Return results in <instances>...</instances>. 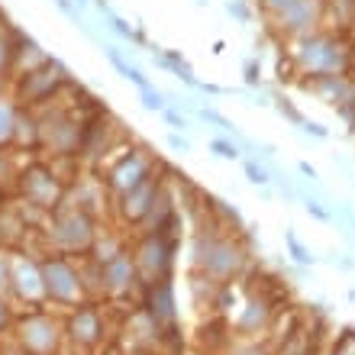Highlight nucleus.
<instances>
[{
	"label": "nucleus",
	"mask_w": 355,
	"mask_h": 355,
	"mask_svg": "<svg viewBox=\"0 0 355 355\" xmlns=\"http://www.w3.org/2000/svg\"><path fill=\"white\" fill-rule=\"evenodd\" d=\"M146 178H152V165L142 159L139 152H126L120 159V165L110 171V187H116L120 194H126L130 187L142 184Z\"/></svg>",
	"instance_id": "8"
},
{
	"label": "nucleus",
	"mask_w": 355,
	"mask_h": 355,
	"mask_svg": "<svg viewBox=\"0 0 355 355\" xmlns=\"http://www.w3.org/2000/svg\"><path fill=\"white\" fill-rule=\"evenodd\" d=\"M7 85H10V81H7V75H0V97H3V91H7Z\"/></svg>",
	"instance_id": "34"
},
{
	"label": "nucleus",
	"mask_w": 355,
	"mask_h": 355,
	"mask_svg": "<svg viewBox=\"0 0 355 355\" xmlns=\"http://www.w3.org/2000/svg\"><path fill=\"white\" fill-rule=\"evenodd\" d=\"M171 255H175V239H171V236H162V233H152L149 239L139 245V252H136L132 262H136V271H142L146 278L162 281V278H168Z\"/></svg>",
	"instance_id": "4"
},
{
	"label": "nucleus",
	"mask_w": 355,
	"mask_h": 355,
	"mask_svg": "<svg viewBox=\"0 0 355 355\" xmlns=\"http://www.w3.org/2000/svg\"><path fill=\"white\" fill-rule=\"evenodd\" d=\"M226 10H230V13H233L239 23H249V19H252V10L245 7L243 0H226Z\"/></svg>",
	"instance_id": "22"
},
{
	"label": "nucleus",
	"mask_w": 355,
	"mask_h": 355,
	"mask_svg": "<svg viewBox=\"0 0 355 355\" xmlns=\"http://www.w3.org/2000/svg\"><path fill=\"white\" fill-rule=\"evenodd\" d=\"M278 110H281V113H284V116H288V120H291V123H297V126H300V123H304V116H300V113H297V110H294V107H291V103H288V101H284V97H278Z\"/></svg>",
	"instance_id": "26"
},
{
	"label": "nucleus",
	"mask_w": 355,
	"mask_h": 355,
	"mask_svg": "<svg viewBox=\"0 0 355 355\" xmlns=\"http://www.w3.org/2000/svg\"><path fill=\"white\" fill-rule=\"evenodd\" d=\"M149 317L155 323V329H171L175 327V288H171L168 278L152 281L149 284Z\"/></svg>",
	"instance_id": "6"
},
{
	"label": "nucleus",
	"mask_w": 355,
	"mask_h": 355,
	"mask_svg": "<svg viewBox=\"0 0 355 355\" xmlns=\"http://www.w3.org/2000/svg\"><path fill=\"white\" fill-rule=\"evenodd\" d=\"M245 178H249L252 184H268V181H271V175L255 159H245Z\"/></svg>",
	"instance_id": "18"
},
{
	"label": "nucleus",
	"mask_w": 355,
	"mask_h": 355,
	"mask_svg": "<svg viewBox=\"0 0 355 355\" xmlns=\"http://www.w3.org/2000/svg\"><path fill=\"white\" fill-rule=\"evenodd\" d=\"M168 146L175 152H187V149H191V146H187V139H181V136H168Z\"/></svg>",
	"instance_id": "30"
},
{
	"label": "nucleus",
	"mask_w": 355,
	"mask_h": 355,
	"mask_svg": "<svg viewBox=\"0 0 355 355\" xmlns=\"http://www.w3.org/2000/svg\"><path fill=\"white\" fill-rule=\"evenodd\" d=\"M142 107L146 110H165V94L149 87V91H142Z\"/></svg>",
	"instance_id": "21"
},
{
	"label": "nucleus",
	"mask_w": 355,
	"mask_h": 355,
	"mask_svg": "<svg viewBox=\"0 0 355 355\" xmlns=\"http://www.w3.org/2000/svg\"><path fill=\"white\" fill-rule=\"evenodd\" d=\"M10 323V307H7V297H0V329Z\"/></svg>",
	"instance_id": "31"
},
{
	"label": "nucleus",
	"mask_w": 355,
	"mask_h": 355,
	"mask_svg": "<svg viewBox=\"0 0 355 355\" xmlns=\"http://www.w3.org/2000/svg\"><path fill=\"white\" fill-rule=\"evenodd\" d=\"M291 3H294V0H262V7L268 10L271 17H275V13H281L284 7H291Z\"/></svg>",
	"instance_id": "27"
},
{
	"label": "nucleus",
	"mask_w": 355,
	"mask_h": 355,
	"mask_svg": "<svg viewBox=\"0 0 355 355\" xmlns=\"http://www.w3.org/2000/svg\"><path fill=\"white\" fill-rule=\"evenodd\" d=\"M103 288L110 291H126L136 278V262H132L130 252H116L110 262H103Z\"/></svg>",
	"instance_id": "12"
},
{
	"label": "nucleus",
	"mask_w": 355,
	"mask_h": 355,
	"mask_svg": "<svg viewBox=\"0 0 355 355\" xmlns=\"http://www.w3.org/2000/svg\"><path fill=\"white\" fill-rule=\"evenodd\" d=\"M200 116H204L207 123H216V126H220V130H226V132H233V136H236L233 123L226 120V116H220V113H216V110H207V107H204V110H200Z\"/></svg>",
	"instance_id": "23"
},
{
	"label": "nucleus",
	"mask_w": 355,
	"mask_h": 355,
	"mask_svg": "<svg viewBox=\"0 0 355 355\" xmlns=\"http://www.w3.org/2000/svg\"><path fill=\"white\" fill-rule=\"evenodd\" d=\"M42 271V288L46 297H52L55 304H75L81 297V271L71 268V262L65 259H46L39 265Z\"/></svg>",
	"instance_id": "3"
},
{
	"label": "nucleus",
	"mask_w": 355,
	"mask_h": 355,
	"mask_svg": "<svg viewBox=\"0 0 355 355\" xmlns=\"http://www.w3.org/2000/svg\"><path fill=\"white\" fill-rule=\"evenodd\" d=\"M304 204H307V210H310V214H313V216H317V220H329V214H327V210H323V207H320V200H313V197H307Z\"/></svg>",
	"instance_id": "28"
},
{
	"label": "nucleus",
	"mask_w": 355,
	"mask_h": 355,
	"mask_svg": "<svg viewBox=\"0 0 355 355\" xmlns=\"http://www.w3.org/2000/svg\"><path fill=\"white\" fill-rule=\"evenodd\" d=\"M110 26H113V33L116 36H123V39H136V29L126 23V19H120V17H110Z\"/></svg>",
	"instance_id": "24"
},
{
	"label": "nucleus",
	"mask_w": 355,
	"mask_h": 355,
	"mask_svg": "<svg viewBox=\"0 0 355 355\" xmlns=\"http://www.w3.org/2000/svg\"><path fill=\"white\" fill-rule=\"evenodd\" d=\"M278 26L284 33H304V29L313 26L317 19V0H294L291 7H284L281 13H275Z\"/></svg>",
	"instance_id": "11"
},
{
	"label": "nucleus",
	"mask_w": 355,
	"mask_h": 355,
	"mask_svg": "<svg viewBox=\"0 0 355 355\" xmlns=\"http://www.w3.org/2000/svg\"><path fill=\"white\" fill-rule=\"evenodd\" d=\"M17 107L7 101V97H0V142H7L10 136H13V130H17Z\"/></svg>",
	"instance_id": "14"
},
{
	"label": "nucleus",
	"mask_w": 355,
	"mask_h": 355,
	"mask_svg": "<svg viewBox=\"0 0 355 355\" xmlns=\"http://www.w3.org/2000/svg\"><path fill=\"white\" fill-rule=\"evenodd\" d=\"M259 81H262V65L259 62H245V85L255 87Z\"/></svg>",
	"instance_id": "25"
},
{
	"label": "nucleus",
	"mask_w": 355,
	"mask_h": 355,
	"mask_svg": "<svg viewBox=\"0 0 355 355\" xmlns=\"http://www.w3.org/2000/svg\"><path fill=\"white\" fill-rule=\"evenodd\" d=\"M71 333H75V339H85V343L97 339V333H101V320H97V310H91V307L78 310L75 317H71Z\"/></svg>",
	"instance_id": "13"
},
{
	"label": "nucleus",
	"mask_w": 355,
	"mask_h": 355,
	"mask_svg": "<svg viewBox=\"0 0 355 355\" xmlns=\"http://www.w3.org/2000/svg\"><path fill=\"white\" fill-rule=\"evenodd\" d=\"M55 239L65 245V249H87V245L94 243V230H91V220H87L85 210L58 216L55 220Z\"/></svg>",
	"instance_id": "7"
},
{
	"label": "nucleus",
	"mask_w": 355,
	"mask_h": 355,
	"mask_svg": "<svg viewBox=\"0 0 355 355\" xmlns=\"http://www.w3.org/2000/svg\"><path fill=\"white\" fill-rule=\"evenodd\" d=\"M13 55H17V42H13V33L7 26H0V75H7L10 65H13Z\"/></svg>",
	"instance_id": "15"
},
{
	"label": "nucleus",
	"mask_w": 355,
	"mask_h": 355,
	"mask_svg": "<svg viewBox=\"0 0 355 355\" xmlns=\"http://www.w3.org/2000/svg\"><path fill=\"white\" fill-rule=\"evenodd\" d=\"M297 62L313 75H339L346 68V49L329 36H307L297 49Z\"/></svg>",
	"instance_id": "1"
},
{
	"label": "nucleus",
	"mask_w": 355,
	"mask_h": 355,
	"mask_svg": "<svg viewBox=\"0 0 355 355\" xmlns=\"http://www.w3.org/2000/svg\"><path fill=\"white\" fill-rule=\"evenodd\" d=\"M103 55L110 58V65L116 68V71H120L123 78L130 75V68H132V65H130V62H126V58H123V52H120V49H113V46H103Z\"/></svg>",
	"instance_id": "19"
},
{
	"label": "nucleus",
	"mask_w": 355,
	"mask_h": 355,
	"mask_svg": "<svg viewBox=\"0 0 355 355\" xmlns=\"http://www.w3.org/2000/svg\"><path fill=\"white\" fill-rule=\"evenodd\" d=\"M62 81H65V68L49 58L46 65H39L36 71L23 75V81H19V101H23V103L49 101V97L55 94V87L62 85Z\"/></svg>",
	"instance_id": "5"
},
{
	"label": "nucleus",
	"mask_w": 355,
	"mask_h": 355,
	"mask_svg": "<svg viewBox=\"0 0 355 355\" xmlns=\"http://www.w3.org/2000/svg\"><path fill=\"white\" fill-rule=\"evenodd\" d=\"M300 171H304V175H307V178H310V181H313V178H317V171H313V168H310V165H307V162H300Z\"/></svg>",
	"instance_id": "33"
},
{
	"label": "nucleus",
	"mask_w": 355,
	"mask_h": 355,
	"mask_svg": "<svg viewBox=\"0 0 355 355\" xmlns=\"http://www.w3.org/2000/svg\"><path fill=\"white\" fill-rule=\"evenodd\" d=\"M159 181L155 178H146L142 184H136V187H130L126 194H120L123 197V216L126 220H146L149 216V210H152V200H155V194H159Z\"/></svg>",
	"instance_id": "10"
},
{
	"label": "nucleus",
	"mask_w": 355,
	"mask_h": 355,
	"mask_svg": "<svg viewBox=\"0 0 355 355\" xmlns=\"http://www.w3.org/2000/svg\"><path fill=\"white\" fill-rule=\"evenodd\" d=\"M165 120H168L171 126H178V130H184V126H187V120L178 110H165Z\"/></svg>",
	"instance_id": "29"
},
{
	"label": "nucleus",
	"mask_w": 355,
	"mask_h": 355,
	"mask_svg": "<svg viewBox=\"0 0 355 355\" xmlns=\"http://www.w3.org/2000/svg\"><path fill=\"white\" fill-rule=\"evenodd\" d=\"M23 194L33 200L36 207H55V200H58V184H55V178L49 175L46 168H29V171H23Z\"/></svg>",
	"instance_id": "9"
},
{
	"label": "nucleus",
	"mask_w": 355,
	"mask_h": 355,
	"mask_svg": "<svg viewBox=\"0 0 355 355\" xmlns=\"http://www.w3.org/2000/svg\"><path fill=\"white\" fill-rule=\"evenodd\" d=\"M10 288H13V262L0 252V297H3Z\"/></svg>",
	"instance_id": "17"
},
{
	"label": "nucleus",
	"mask_w": 355,
	"mask_h": 355,
	"mask_svg": "<svg viewBox=\"0 0 355 355\" xmlns=\"http://www.w3.org/2000/svg\"><path fill=\"white\" fill-rule=\"evenodd\" d=\"M55 3L65 10V13H71V17H75V3H71V0H55Z\"/></svg>",
	"instance_id": "32"
},
{
	"label": "nucleus",
	"mask_w": 355,
	"mask_h": 355,
	"mask_svg": "<svg viewBox=\"0 0 355 355\" xmlns=\"http://www.w3.org/2000/svg\"><path fill=\"white\" fill-rule=\"evenodd\" d=\"M85 3H87V0H78V7H85Z\"/></svg>",
	"instance_id": "35"
},
{
	"label": "nucleus",
	"mask_w": 355,
	"mask_h": 355,
	"mask_svg": "<svg viewBox=\"0 0 355 355\" xmlns=\"http://www.w3.org/2000/svg\"><path fill=\"white\" fill-rule=\"evenodd\" d=\"M288 249H291V255H294V262H297V265H313V262H317V259H313V255L300 245V239L294 233H288Z\"/></svg>",
	"instance_id": "16"
},
{
	"label": "nucleus",
	"mask_w": 355,
	"mask_h": 355,
	"mask_svg": "<svg viewBox=\"0 0 355 355\" xmlns=\"http://www.w3.org/2000/svg\"><path fill=\"white\" fill-rule=\"evenodd\" d=\"M210 149L220 155V159H230V162H236L239 159V146L236 142H226V139H214L210 142Z\"/></svg>",
	"instance_id": "20"
},
{
	"label": "nucleus",
	"mask_w": 355,
	"mask_h": 355,
	"mask_svg": "<svg viewBox=\"0 0 355 355\" xmlns=\"http://www.w3.org/2000/svg\"><path fill=\"white\" fill-rule=\"evenodd\" d=\"M197 265L207 271V275H214V278H233L236 271L243 268V252L236 249L230 239H197Z\"/></svg>",
	"instance_id": "2"
}]
</instances>
